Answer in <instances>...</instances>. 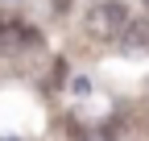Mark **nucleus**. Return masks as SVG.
<instances>
[{
  "instance_id": "1",
  "label": "nucleus",
  "mask_w": 149,
  "mask_h": 141,
  "mask_svg": "<svg viewBox=\"0 0 149 141\" xmlns=\"http://www.w3.org/2000/svg\"><path fill=\"white\" fill-rule=\"evenodd\" d=\"M124 29H128V8L120 0H104V4H95L87 13V33L95 42H120Z\"/></svg>"
},
{
  "instance_id": "2",
  "label": "nucleus",
  "mask_w": 149,
  "mask_h": 141,
  "mask_svg": "<svg viewBox=\"0 0 149 141\" xmlns=\"http://www.w3.org/2000/svg\"><path fill=\"white\" fill-rule=\"evenodd\" d=\"M21 46H37V33L17 17H0V50H21Z\"/></svg>"
},
{
  "instance_id": "3",
  "label": "nucleus",
  "mask_w": 149,
  "mask_h": 141,
  "mask_svg": "<svg viewBox=\"0 0 149 141\" xmlns=\"http://www.w3.org/2000/svg\"><path fill=\"white\" fill-rule=\"evenodd\" d=\"M141 38H145V25H128L120 42H124V46H141Z\"/></svg>"
},
{
  "instance_id": "4",
  "label": "nucleus",
  "mask_w": 149,
  "mask_h": 141,
  "mask_svg": "<svg viewBox=\"0 0 149 141\" xmlns=\"http://www.w3.org/2000/svg\"><path fill=\"white\" fill-rule=\"evenodd\" d=\"M141 4H145V8H149V0H141Z\"/></svg>"
}]
</instances>
